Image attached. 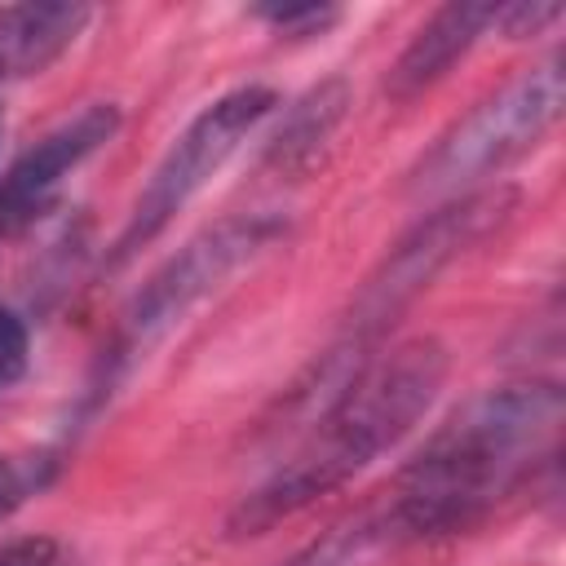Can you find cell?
Segmentation results:
<instances>
[{"label":"cell","mask_w":566,"mask_h":566,"mask_svg":"<svg viewBox=\"0 0 566 566\" xmlns=\"http://www.w3.org/2000/svg\"><path fill=\"white\" fill-rule=\"evenodd\" d=\"M562 429V389L548 380L504 385L460 407L398 473L385 513L402 539L473 526L544 455Z\"/></svg>","instance_id":"1"},{"label":"cell","mask_w":566,"mask_h":566,"mask_svg":"<svg viewBox=\"0 0 566 566\" xmlns=\"http://www.w3.org/2000/svg\"><path fill=\"white\" fill-rule=\"evenodd\" d=\"M447 380V349L433 336L371 354L318 411L305 447L279 464L243 504L230 513L234 535H261L279 517L301 513L318 495L345 486L380 451H389L438 398Z\"/></svg>","instance_id":"2"},{"label":"cell","mask_w":566,"mask_h":566,"mask_svg":"<svg viewBox=\"0 0 566 566\" xmlns=\"http://www.w3.org/2000/svg\"><path fill=\"white\" fill-rule=\"evenodd\" d=\"M517 208V190L513 186H486V190H469L451 203H442L438 212H429L411 234H402L394 243V252L380 261V270L363 283L349 323L340 332V340L327 349L314 394L318 407L371 358L376 340L385 336V327L469 248H478L491 230H500Z\"/></svg>","instance_id":"3"},{"label":"cell","mask_w":566,"mask_h":566,"mask_svg":"<svg viewBox=\"0 0 566 566\" xmlns=\"http://www.w3.org/2000/svg\"><path fill=\"white\" fill-rule=\"evenodd\" d=\"M566 97V75L562 57H548L517 80H509L500 93L482 97L469 115H460L416 164L411 190L420 199H451L469 195L473 181L500 172L517 155H526L562 115Z\"/></svg>","instance_id":"4"},{"label":"cell","mask_w":566,"mask_h":566,"mask_svg":"<svg viewBox=\"0 0 566 566\" xmlns=\"http://www.w3.org/2000/svg\"><path fill=\"white\" fill-rule=\"evenodd\" d=\"M279 234H283V226L274 217L243 212V217H226V221L208 226L172 261H164L119 318V332L106 354V385H115L128 367H137L203 296H212L239 265L261 256Z\"/></svg>","instance_id":"5"},{"label":"cell","mask_w":566,"mask_h":566,"mask_svg":"<svg viewBox=\"0 0 566 566\" xmlns=\"http://www.w3.org/2000/svg\"><path fill=\"white\" fill-rule=\"evenodd\" d=\"M279 106V93L265 88V84H243V88H230L221 93L212 106H203L186 128L181 137L164 150V159L155 164L150 181L142 186L115 248H111V265H124L137 248H146L221 168L226 159L252 137V128Z\"/></svg>","instance_id":"6"},{"label":"cell","mask_w":566,"mask_h":566,"mask_svg":"<svg viewBox=\"0 0 566 566\" xmlns=\"http://www.w3.org/2000/svg\"><path fill=\"white\" fill-rule=\"evenodd\" d=\"M119 133V106L93 102L80 115L49 128L0 172V234L31 230L62 195L66 177Z\"/></svg>","instance_id":"7"},{"label":"cell","mask_w":566,"mask_h":566,"mask_svg":"<svg viewBox=\"0 0 566 566\" xmlns=\"http://www.w3.org/2000/svg\"><path fill=\"white\" fill-rule=\"evenodd\" d=\"M495 13L500 4H478V0H455V4H442L424 18V27L407 40V49L398 53V62L389 66V93L398 102L433 88L491 27H495Z\"/></svg>","instance_id":"8"},{"label":"cell","mask_w":566,"mask_h":566,"mask_svg":"<svg viewBox=\"0 0 566 566\" xmlns=\"http://www.w3.org/2000/svg\"><path fill=\"white\" fill-rule=\"evenodd\" d=\"M84 4H9L0 9V84L53 66L84 31Z\"/></svg>","instance_id":"9"},{"label":"cell","mask_w":566,"mask_h":566,"mask_svg":"<svg viewBox=\"0 0 566 566\" xmlns=\"http://www.w3.org/2000/svg\"><path fill=\"white\" fill-rule=\"evenodd\" d=\"M345 106H349V84H345L340 75L314 84L305 97H296V102L287 106L279 133H274L270 146H265V159H270L279 172H305V168L323 155V146H327V137L336 133V124L345 119Z\"/></svg>","instance_id":"10"},{"label":"cell","mask_w":566,"mask_h":566,"mask_svg":"<svg viewBox=\"0 0 566 566\" xmlns=\"http://www.w3.org/2000/svg\"><path fill=\"white\" fill-rule=\"evenodd\" d=\"M402 531L394 526V517L380 509L358 513L340 526H332L327 535H318L314 544H305L301 553H292L283 566H376L385 553L402 548Z\"/></svg>","instance_id":"11"},{"label":"cell","mask_w":566,"mask_h":566,"mask_svg":"<svg viewBox=\"0 0 566 566\" xmlns=\"http://www.w3.org/2000/svg\"><path fill=\"white\" fill-rule=\"evenodd\" d=\"M57 473V451H9L0 455V522L40 495Z\"/></svg>","instance_id":"12"},{"label":"cell","mask_w":566,"mask_h":566,"mask_svg":"<svg viewBox=\"0 0 566 566\" xmlns=\"http://www.w3.org/2000/svg\"><path fill=\"white\" fill-rule=\"evenodd\" d=\"M256 18L283 35H318L340 18V9H332V4H261Z\"/></svg>","instance_id":"13"},{"label":"cell","mask_w":566,"mask_h":566,"mask_svg":"<svg viewBox=\"0 0 566 566\" xmlns=\"http://www.w3.org/2000/svg\"><path fill=\"white\" fill-rule=\"evenodd\" d=\"M562 18V4H544V0H517V4H500L495 13V27L509 35V40H522V35H539L548 22Z\"/></svg>","instance_id":"14"},{"label":"cell","mask_w":566,"mask_h":566,"mask_svg":"<svg viewBox=\"0 0 566 566\" xmlns=\"http://www.w3.org/2000/svg\"><path fill=\"white\" fill-rule=\"evenodd\" d=\"M0 566H66V548L49 535H22L0 544Z\"/></svg>","instance_id":"15"},{"label":"cell","mask_w":566,"mask_h":566,"mask_svg":"<svg viewBox=\"0 0 566 566\" xmlns=\"http://www.w3.org/2000/svg\"><path fill=\"white\" fill-rule=\"evenodd\" d=\"M22 371H27V327L9 305H0V389L13 385Z\"/></svg>","instance_id":"16"}]
</instances>
